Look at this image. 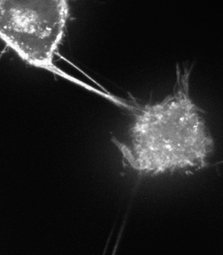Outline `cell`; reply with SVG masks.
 Wrapping results in <instances>:
<instances>
[{
  "instance_id": "cell-2",
  "label": "cell",
  "mask_w": 223,
  "mask_h": 255,
  "mask_svg": "<svg viewBox=\"0 0 223 255\" xmlns=\"http://www.w3.org/2000/svg\"><path fill=\"white\" fill-rule=\"evenodd\" d=\"M69 16L65 0H0V39L28 65L56 72L54 60Z\"/></svg>"
},
{
  "instance_id": "cell-1",
  "label": "cell",
  "mask_w": 223,
  "mask_h": 255,
  "mask_svg": "<svg viewBox=\"0 0 223 255\" xmlns=\"http://www.w3.org/2000/svg\"><path fill=\"white\" fill-rule=\"evenodd\" d=\"M192 67H177L174 93L153 105L127 103L135 116L129 129L131 145L112 141L129 166L140 174L158 175L191 172L206 167L215 143L204 118V111L191 100Z\"/></svg>"
}]
</instances>
